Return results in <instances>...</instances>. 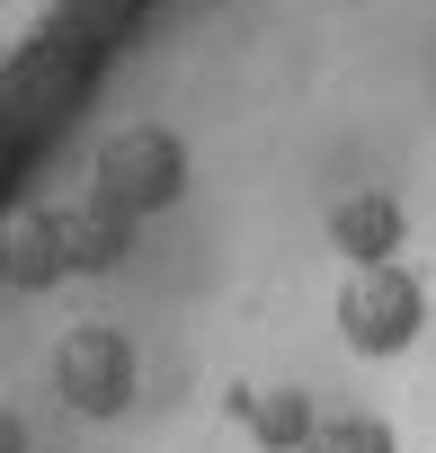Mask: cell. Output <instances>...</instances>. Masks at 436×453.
<instances>
[{"label": "cell", "mask_w": 436, "mask_h": 453, "mask_svg": "<svg viewBox=\"0 0 436 453\" xmlns=\"http://www.w3.org/2000/svg\"><path fill=\"white\" fill-rule=\"evenodd\" d=\"M418 329H427V285H418V267H401V258H383V267H347V285H339V338L356 347V356H409L418 347Z\"/></svg>", "instance_id": "6da1fadb"}, {"label": "cell", "mask_w": 436, "mask_h": 453, "mask_svg": "<svg viewBox=\"0 0 436 453\" xmlns=\"http://www.w3.org/2000/svg\"><path fill=\"white\" fill-rule=\"evenodd\" d=\"M401 241H409L401 196L356 187V196H339V204H330V250H339L347 267H383V258H401Z\"/></svg>", "instance_id": "7a4b0ae2"}, {"label": "cell", "mask_w": 436, "mask_h": 453, "mask_svg": "<svg viewBox=\"0 0 436 453\" xmlns=\"http://www.w3.org/2000/svg\"><path fill=\"white\" fill-rule=\"evenodd\" d=\"M303 453H401V435H392L374 409H339V418H321V426L303 435Z\"/></svg>", "instance_id": "3957f363"}]
</instances>
